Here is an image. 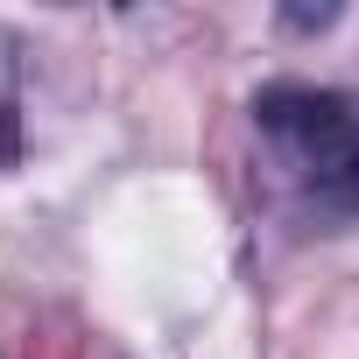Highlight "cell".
<instances>
[{
    "mask_svg": "<svg viewBox=\"0 0 359 359\" xmlns=\"http://www.w3.org/2000/svg\"><path fill=\"white\" fill-rule=\"evenodd\" d=\"M254 113H261V127H268L275 141H289L303 162H317V155L352 127V106H345L338 92H317V85H268V92L254 99Z\"/></svg>",
    "mask_w": 359,
    "mask_h": 359,
    "instance_id": "6da1fadb",
    "label": "cell"
},
{
    "mask_svg": "<svg viewBox=\"0 0 359 359\" xmlns=\"http://www.w3.org/2000/svg\"><path fill=\"white\" fill-rule=\"evenodd\" d=\"M310 169L324 176V191H331L338 205H352V212H359V120H352V127H345V134H338Z\"/></svg>",
    "mask_w": 359,
    "mask_h": 359,
    "instance_id": "7a4b0ae2",
    "label": "cell"
},
{
    "mask_svg": "<svg viewBox=\"0 0 359 359\" xmlns=\"http://www.w3.org/2000/svg\"><path fill=\"white\" fill-rule=\"evenodd\" d=\"M8 162H15V106L0 99V169H8Z\"/></svg>",
    "mask_w": 359,
    "mask_h": 359,
    "instance_id": "3957f363",
    "label": "cell"
}]
</instances>
